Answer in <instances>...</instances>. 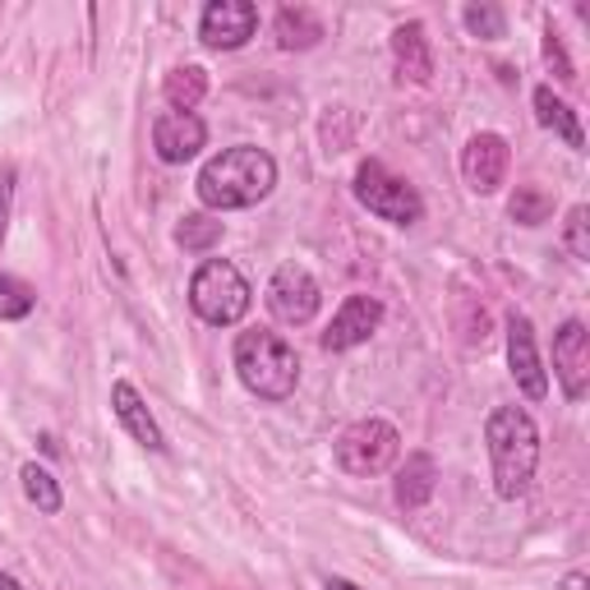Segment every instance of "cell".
Wrapping results in <instances>:
<instances>
[{
	"label": "cell",
	"mask_w": 590,
	"mask_h": 590,
	"mask_svg": "<svg viewBox=\"0 0 590 590\" xmlns=\"http://www.w3.org/2000/svg\"><path fill=\"white\" fill-rule=\"evenodd\" d=\"M194 190H199V203L208 212L254 208L277 190V162H272L268 148H254V143L222 148L217 158L203 162Z\"/></svg>",
	"instance_id": "cell-1"
},
{
	"label": "cell",
	"mask_w": 590,
	"mask_h": 590,
	"mask_svg": "<svg viewBox=\"0 0 590 590\" xmlns=\"http://www.w3.org/2000/svg\"><path fill=\"white\" fill-rule=\"evenodd\" d=\"M484 443H489V466H493V493L517 503L536 480L540 466V429L526 407H499L484 420Z\"/></svg>",
	"instance_id": "cell-2"
},
{
	"label": "cell",
	"mask_w": 590,
	"mask_h": 590,
	"mask_svg": "<svg viewBox=\"0 0 590 590\" xmlns=\"http://www.w3.org/2000/svg\"><path fill=\"white\" fill-rule=\"evenodd\" d=\"M236 374L263 401H287L300 383V356L287 337H277L272 328H244L236 337Z\"/></svg>",
	"instance_id": "cell-3"
},
{
	"label": "cell",
	"mask_w": 590,
	"mask_h": 590,
	"mask_svg": "<svg viewBox=\"0 0 590 590\" xmlns=\"http://www.w3.org/2000/svg\"><path fill=\"white\" fill-rule=\"evenodd\" d=\"M250 304H254L250 282L227 259H203L199 272L190 277V309L212 328H236L250 314Z\"/></svg>",
	"instance_id": "cell-4"
},
{
	"label": "cell",
	"mask_w": 590,
	"mask_h": 590,
	"mask_svg": "<svg viewBox=\"0 0 590 590\" xmlns=\"http://www.w3.org/2000/svg\"><path fill=\"white\" fill-rule=\"evenodd\" d=\"M332 457H337L341 471L356 476V480L383 476L388 466L401 457V433L379 416H364V420H356V424H347L337 433Z\"/></svg>",
	"instance_id": "cell-5"
},
{
	"label": "cell",
	"mask_w": 590,
	"mask_h": 590,
	"mask_svg": "<svg viewBox=\"0 0 590 590\" xmlns=\"http://www.w3.org/2000/svg\"><path fill=\"white\" fill-rule=\"evenodd\" d=\"M356 199H360V208H369L374 217H383V222H392V227H416L420 217H424V203H420V194H416V184H407L401 176H392L383 162H360V171H356Z\"/></svg>",
	"instance_id": "cell-6"
},
{
	"label": "cell",
	"mask_w": 590,
	"mask_h": 590,
	"mask_svg": "<svg viewBox=\"0 0 590 590\" xmlns=\"http://www.w3.org/2000/svg\"><path fill=\"white\" fill-rule=\"evenodd\" d=\"M268 314L277 323H287V328H304L309 319L319 314V304H323V291L319 282L309 277V268L300 263H282L272 272V282H268Z\"/></svg>",
	"instance_id": "cell-7"
},
{
	"label": "cell",
	"mask_w": 590,
	"mask_h": 590,
	"mask_svg": "<svg viewBox=\"0 0 590 590\" xmlns=\"http://www.w3.org/2000/svg\"><path fill=\"white\" fill-rule=\"evenodd\" d=\"M259 33V6L254 0H208L199 14V42L208 51H236Z\"/></svg>",
	"instance_id": "cell-8"
},
{
	"label": "cell",
	"mask_w": 590,
	"mask_h": 590,
	"mask_svg": "<svg viewBox=\"0 0 590 590\" xmlns=\"http://www.w3.org/2000/svg\"><path fill=\"white\" fill-rule=\"evenodd\" d=\"M553 379L563 383L568 401H581L590 392V332L581 319H568L553 332Z\"/></svg>",
	"instance_id": "cell-9"
},
{
	"label": "cell",
	"mask_w": 590,
	"mask_h": 590,
	"mask_svg": "<svg viewBox=\"0 0 590 590\" xmlns=\"http://www.w3.org/2000/svg\"><path fill=\"white\" fill-rule=\"evenodd\" d=\"M383 323V300L379 296H347L341 309L332 314V323L323 328V351H356L360 341H369Z\"/></svg>",
	"instance_id": "cell-10"
},
{
	"label": "cell",
	"mask_w": 590,
	"mask_h": 590,
	"mask_svg": "<svg viewBox=\"0 0 590 590\" xmlns=\"http://www.w3.org/2000/svg\"><path fill=\"white\" fill-rule=\"evenodd\" d=\"M508 369H512V379L526 397L544 401L549 379H544V364H540V351H536V328L526 314H508Z\"/></svg>",
	"instance_id": "cell-11"
},
{
	"label": "cell",
	"mask_w": 590,
	"mask_h": 590,
	"mask_svg": "<svg viewBox=\"0 0 590 590\" xmlns=\"http://www.w3.org/2000/svg\"><path fill=\"white\" fill-rule=\"evenodd\" d=\"M203 143H208V126L194 111H162L152 120V148H158V158L167 167L190 162Z\"/></svg>",
	"instance_id": "cell-12"
},
{
	"label": "cell",
	"mask_w": 590,
	"mask_h": 590,
	"mask_svg": "<svg viewBox=\"0 0 590 590\" xmlns=\"http://www.w3.org/2000/svg\"><path fill=\"white\" fill-rule=\"evenodd\" d=\"M508 139L503 134H476L471 143H466V152H461V176H466V184H471L476 194H493L503 184V176H508Z\"/></svg>",
	"instance_id": "cell-13"
},
{
	"label": "cell",
	"mask_w": 590,
	"mask_h": 590,
	"mask_svg": "<svg viewBox=\"0 0 590 590\" xmlns=\"http://www.w3.org/2000/svg\"><path fill=\"white\" fill-rule=\"evenodd\" d=\"M111 411H116V420L126 424V433L134 443H143L148 452H167V439H162V429H158V420H152V411H148V401L139 397V388L134 383H111Z\"/></svg>",
	"instance_id": "cell-14"
},
{
	"label": "cell",
	"mask_w": 590,
	"mask_h": 590,
	"mask_svg": "<svg viewBox=\"0 0 590 590\" xmlns=\"http://www.w3.org/2000/svg\"><path fill=\"white\" fill-rule=\"evenodd\" d=\"M392 60H397V74L411 79V83H429L433 79V51H429V33L424 23H401L392 33Z\"/></svg>",
	"instance_id": "cell-15"
},
{
	"label": "cell",
	"mask_w": 590,
	"mask_h": 590,
	"mask_svg": "<svg viewBox=\"0 0 590 590\" xmlns=\"http://www.w3.org/2000/svg\"><path fill=\"white\" fill-rule=\"evenodd\" d=\"M433 484H439V466H433V457L429 452H411L407 461H401V471H397V484H392V493H397V508H424L429 499H433Z\"/></svg>",
	"instance_id": "cell-16"
},
{
	"label": "cell",
	"mask_w": 590,
	"mask_h": 590,
	"mask_svg": "<svg viewBox=\"0 0 590 590\" xmlns=\"http://www.w3.org/2000/svg\"><path fill=\"white\" fill-rule=\"evenodd\" d=\"M272 33H277V47L282 51H309V47H319L323 23L309 6H287V10H277Z\"/></svg>",
	"instance_id": "cell-17"
},
{
	"label": "cell",
	"mask_w": 590,
	"mask_h": 590,
	"mask_svg": "<svg viewBox=\"0 0 590 590\" xmlns=\"http://www.w3.org/2000/svg\"><path fill=\"white\" fill-rule=\"evenodd\" d=\"M536 120H540L544 130H553V134L563 139L568 148L586 152V134H581L577 111H572L563 98H553V88H549V83H540V88H536Z\"/></svg>",
	"instance_id": "cell-18"
},
{
	"label": "cell",
	"mask_w": 590,
	"mask_h": 590,
	"mask_svg": "<svg viewBox=\"0 0 590 590\" xmlns=\"http://www.w3.org/2000/svg\"><path fill=\"white\" fill-rule=\"evenodd\" d=\"M162 92H167L171 111H194L203 102V92H208V70H199V66H176L167 74Z\"/></svg>",
	"instance_id": "cell-19"
},
{
	"label": "cell",
	"mask_w": 590,
	"mask_h": 590,
	"mask_svg": "<svg viewBox=\"0 0 590 590\" xmlns=\"http://www.w3.org/2000/svg\"><path fill=\"white\" fill-rule=\"evenodd\" d=\"M176 244H180L184 254H208L212 244H222V222H217V212H190V217H180Z\"/></svg>",
	"instance_id": "cell-20"
},
{
	"label": "cell",
	"mask_w": 590,
	"mask_h": 590,
	"mask_svg": "<svg viewBox=\"0 0 590 590\" xmlns=\"http://www.w3.org/2000/svg\"><path fill=\"white\" fill-rule=\"evenodd\" d=\"M19 484H23V493H28V503H33L38 512H47V517H56L60 503H66V493H60L56 476L47 471V466H38V461L23 466V471H19Z\"/></svg>",
	"instance_id": "cell-21"
},
{
	"label": "cell",
	"mask_w": 590,
	"mask_h": 590,
	"mask_svg": "<svg viewBox=\"0 0 590 590\" xmlns=\"http://www.w3.org/2000/svg\"><path fill=\"white\" fill-rule=\"evenodd\" d=\"M508 217L517 227H540L553 217V194L540 190V184H517V194L508 199Z\"/></svg>",
	"instance_id": "cell-22"
},
{
	"label": "cell",
	"mask_w": 590,
	"mask_h": 590,
	"mask_svg": "<svg viewBox=\"0 0 590 590\" xmlns=\"http://www.w3.org/2000/svg\"><path fill=\"white\" fill-rule=\"evenodd\" d=\"M461 23H466V33L480 38V42L508 38V19H503L499 6H466V10H461Z\"/></svg>",
	"instance_id": "cell-23"
},
{
	"label": "cell",
	"mask_w": 590,
	"mask_h": 590,
	"mask_svg": "<svg viewBox=\"0 0 590 590\" xmlns=\"http://www.w3.org/2000/svg\"><path fill=\"white\" fill-rule=\"evenodd\" d=\"M33 304H38L33 287L19 282V277H10V272H0V319H28Z\"/></svg>",
	"instance_id": "cell-24"
},
{
	"label": "cell",
	"mask_w": 590,
	"mask_h": 590,
	"mask_svg": "<svg viewBox=\"0 0 590 590\" xmlns=\"http://www.w3.org/2000/svg\"><path fill=\"white\" fill-rule=\"evenodd\" d=\"M544 66L553 70V79H558V83H577V70H572L568 51H563V38L553 33V23L544 28Z\"/></svg>",
	"instance_id": "cell-25"
},
{
	"label": "cell",
	"mask_w": 590,
	"mask_h": 590,
	"mask_svg": "<svg viewBox=\"0 0 590 590\" xmlns=\"http://www.w3.org/2000/svg\"><path fill=\"white\" fill-rule=\"evenodd\" d=\"M568 250L572 259H590V208L586 203L568 212Z\"/></svg>",
	"instance_id": "cell-26"
},
{
	"label": "cell",
	"mask_w": 590,
	"mask_h": 590,
	"mask_svg": "<svg viewBox=\"0 0 590 590\" xmlns=\"http://www.w3.org/2000/svg\"><path fill=\"white\" fill-rule=\"evenodd\" d=\"M10 203H14V167H0V244H6L10 227Z\"/></svg>",
	"instance_id": "cell-27"
},
{
	"label": "cell",
	"mask_w": 590,
	"mask_h": 590,
	"mask_svg": "<svg viewBox=\"0 0 590 590\" xmlns=\"http://www.w3.org/2000/svg\"><path fill=\"white\" fill-rule=\"evenodd\" d=\"M558 590H590V577L586 572H568L563 581H558Z\"/></svg>",
	"instance_id": "cell-28"
},
{
	"label": "cell",
	"mask_w": 590,
	"mask_h": 590,
	"mask_svg": "<svg viewBox=\"0 0 590 590\" xmlns=\"http://www.w3.org/2000/svg\"><path fill=\"white\" fill-rule=\"evenodd\" d=\"M323 590H360V586H356V581H347V577H328V581H323Z\"/></svg>",
	"instance_id": "cell-29"
},
{
	"label": "cell",
	"mask_w": 590,
	"mask_h": 590,
	"mask_svg": "<svg viewBox=\"0 0 590 590\" xmlns=\"http://www.w3.org/2000/svg\"><path fill=\"white\" fill-rule=\"evenodd\" d=\"M0 590H23V586H19L10 572H0Z\"/></svg>",
	"instance_id": "cell-30"
}]
</instances>
